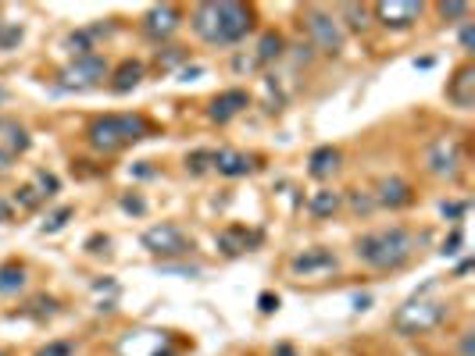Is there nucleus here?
<instances>
[{"mask_svg":"<svg viewBox=\"0 0 475 356\" xmlns=\"http://www.w3.org/2000/svg\"><path fill=\"white\" fill-rule=\"evenodd\" d=\"M147 132H150V122L143 114H104V118H93L90 122L86 143L97 153H118V150L140 143Z\"/></svg>","mask_w":475,"mask_h":356,"instance_id":"7ed1b4c3","label":"nucleus"},{"mask_svg":"<svg viewBox=\"0 0 475 356\" xmlns=\"http://www.w3.org/2000/svg\"><path fill=\"white\" fill-rule=\"evenodd\" d=\"M340 207H343V193H336V189H318V193H311V200H308V210H311L315 217H333Z\"/></svg>","mask_w":475,"mask_h":356,"instance_id":"6ab92c4d","label":"nucleus"},{"mask_svg":"<svg viewBox=\"0 0 475 356\" xmlns=\"http://www.w3.org/2000/svg\"><path fill=\"white\" fill-rule=\"evenodd\" d=\"M372 15L386 29H411L425 15V4H414V0H382V4H372Z\"/></svg>","mask_w":475,"mask_h":356,"instance_id":"1a4fd4ad","label":"nucleus"},{"mask_svg":"<svg viewBox=\"0 0 475 356\" xmlns=\"http://www.w3.org/2000/svg\"><path fill=\"white\" fill-rule=\"evenodd\" d=\"M207 161H211V153H207V150H197L193 157H186V168H189L193 175H200V171H207Z\"/></svg>","mask_w":475,"mask_h":356,"instance_id":"c756f323","label":"nucleus"},{"mask_svg":"<svg viewBox=\"0 0 475 356\" xmlns=\"http://www.w3.org/2000/svg\"><path fill=\"white\" fill-rule=\"evenodd\" d=\"M140 82H143V65L132 61V58L122 61V65L111 72V90H115V93H129V90H136Z\"/></svg>","mask_w":475,"mask_h":356,"instance_id":"a211bd4d","label":"nucleus"},{"mask_svg":"<svg viewBox=\"0 0 475 356\" xmlns=\"http://www.w3.org/2000/svg\"><path fill=\"white\" fill-rule=\"evenodd\" d=\"M193 33L211 43V47H229L240 43L254 29V8L240 4V0H214V4H197L189 11Z\"/></svg>","mask_w":475,"mask_h":356,"instance_id":"f257e3e1","label":"nucleus"},{"mask_svg":"<svg viewBox=\"0 0 475 356\" xmlns=\"http://www.w3.org/2000/svg\"><path fill=\"white\" fill-rule=\"evenodd\" d=\"M211 168L218 175H225V178H244V175L254 171V161L247 153H240V150H214L211 153Z\"/></svg>","mask_w":475,"mask_h":356,"instance_id":"4468645a","label":"nucleus"},{"mask_svg":"<svg viewBox=\"0 0 475 356\" xmlns=\"http://www.w3.org/2000/svg\"><path fill=\"white\" fill-rule=\"evenodd\" d=\"M272 356H301V352H297V349H293L290 342H279V345L272 349Z\"/></svg>","mask_w":475,"mask_h":356,"instance_id":"c9c22d12","label":"nucleus"},{"mask_svg":"<svg viewBox=\"0 0 475 356\" xmlns=\"http://www.w3.org/2000/svg\"><path fill=\"white\" fill-rule=\"evenodd\" d=\"M11 164V153H4V150H0V168H8Z\"/></svg>","mask_w":475,"mask_h":356,"instance_id":"ea45409f","label":"nucleus"},{"mask_svg":"<svg viewBox=\"0 0 475 356\" xmlns=\"http://www.w3.org/2000/svg\"><path fill=\"white\" fill-rule=\"evenodd\" d=\"M350 210L354 214H372L375 210V200H372V193H350Z\"/></svg>","mask_w":475,"mask_h":356,"instance_id":"393cba45","label":"nucleus"},{"mask_svg":"<svg viewBox=\"0 0 475 356\" xmlns=\"http://www.w3.org/2000/svg\"><path fill=\"white\" fill-rule=\"evenodd\" d=\"M0 356H8V352H0Z\"/></svg>","mask_w":475,"mask_h":356,"instance_id":"a19ab883","label":"nucleus"},{"mask_svg":"<svg viewBox=\"0 0 475 356\" xmlns=\"http://www.w3.org/2000/svg\"><path fill=\"white\" fill-rule=\"evenodd\" d=\"M283 50H286L283 33H265V36H261V43H258V61H261V65L279 61V58H283Z\"/></svg>","mask_w":475,"mask_h":356,"instance_id":"412c9836","label":"nucleus"},{"mask_svg":"<svg viewBox=\"0 0 475 356\" xmlns=\"http://www.w3.org/2000/svg\"><path fill=\"white\" fill-rule=\"evenodd\" d=\"M457 246H461V232H454V235H450V242H443V249H439V253H443V257H454V253H457Z\"/></svg>","mask_w":475,"mask_h":356,"instance_id":"f704fd0d","label":"nucleus"},{"mask_svg":"<svg viewBox=\"0 0 475 356\" xmlns=\"http://www.w3.org/2000/svg\"><path fill=\"white\" fill-rule=\"evenodd\" d=\"M461 47L471 54V47H475V29H471V22H464V29H461Z\"/></svg>","mask_w":475,"mask_h":356,"instance_id":"2f4dec72","label":"nucleus"},{"mask_svg":"<svg viewBox=\"0 0 475 356\" xmlns=\"http://www.w3.org/2000/svg\"><path fill=\"white\" fill-rule=\"evenodd\" d=\"M15 200H19V203H22V207H26V210H36V207H40V203H43V196H40V193H36V189H33V185H22V189H19V196H15Z\"/></svg>","mask_w":475,"mask_h":356,"instance_id":"bb28decb","label":"nucleus"},{"mask_svg":"<svg viewBox=\"0 0 475 356\" xmlns=\"http://www.w3.org/2000/svg\"><path fill=\"white\" fill-rule=\"evenodd\" d=\"M343 18H350V22H347L350 29H368L372 8H368V4H347V8H343ZM343 18H340V22H343Z\"/></svg>","mask_w":475,"mask_h":356,"instance_id":"4be33fe9","label":"nucleus"},{"mask_svg":"<svg viewBox=\"0 0 475 356\" xmlns=\"http://www.w3.org/2000/svg\"><path fill=\"white\" fill-rule=\"evenodd\" d=\"M0 132H8V146L11 150H29V136H26V129L22 125H15V122H0Z\"/></svg>","mask_w":475,"mask_h":356,"instance_id":"5701e85b","label":"nucleus"},{"mask_svg":"<svg viewBox=\"0 0 475 356\" xmlns=\"http://www.w3.org/2000/svg\"><path fill=\"white\" fill-rule=\"evenodd\" d=\"M143 246L157 257H186L193 249V242L186 239V232L179 225H154L143 232Z\"/></svg>","mask_w":475,"mask_h":356,"instance_id":"6e6552de","label":"nucleus"},{"mask_svg":"<svg viewBox=\"0 0 475 356\" xmlns=\"http://www.w3.org/2000/svg\"><path fill=\"white\" fill-rule=\"evenodd\" d=\"M261 242V235L258 232H247V228H225L221 235H218V249L225 253V257H240V253H247L251 246H258Z\"/></svg>","mask_w":475,"mask_h":356,"instance_id":"dca6fc26","label":"nucleus"},{"mask_svg":"<svg viewBox=\"0 0 475 356\" xmlns=\"http://www.w3.org/2000/svg\"><path fill=\"white\" fill-rule=\"evenodd\" d=\"M290 267L297 271V274H315V271H333L336 267V253L333 249H304V253H297L293 260H290Z\"/></svg>","mask_w":475,"mask_h":356,"instance_id":"2eb2a0df","label":"nucleus"},{"mask_svg":"<svg viewBox=\"0 0 475 356\" xmlns=\"http://www.w3.org/2000/svg\"><path fill=\"white\" fill-rule=\"evenodd\" d=\"M436 11H439L443 22H447V18H468V4H439Z\"/></svg>","mask_w":475,"mask_h":356,"instance_id":"c85d7f7f","label":"nucleus"},{"mask_svg":"<svg viewBox=\"0 0 475 356\" xmlns=\"http://www.w3.org/2000/svg\"><path fill=\"white\" fill-rule=\"evenodd\" d=\"M464 164V146L457 136H436L425 150V171L436 178H454Z\"/></svg>","mask_w":475,"mask_h":356,"instance_id":"423d86ee","label":"nucleus"},{"mask_svg":"<svg viewBox=\"0 0 475 356\" xmlns=\"http://www.w3.org/2000/svg\"><path fill=\"white\" fill-rule=\"evenodd\" d=\"M108 79V61L100 54H86V58H75L65 72H61V86L65 90H90V86H100Z\"/></svg>","mask_w":475,"mask_h":356,"instance_id":"0eeeda50","label":"nucleus"},{"mask_svg":"<svg viewBox=\"0 0 475 356\" xmlns=\"http://www.w3.org/2000/svg\"><path fill=\"white\" fill-rule=\"evenodd\" d=\"M251 107V97H247V90H225V93H218L214 100H211V107H207V118L211 122H218V125H225V122H232L240 111H247Z\"/></svg>","mask_w":475,"mask_h":356,"instance_id":"f8f14e48","label":"nucleus"},{"mask_svg":"<svg viewBox=\"0 0 475 356\" xmlns=\"http://www.w3.org/2000/svg\"><path fill=\"white\" fill-rule=\"evenodd\" d=\"M461 356H471V331H464L461 338Z\"/></svg>","mask_w":475,"mask_h":356,"instance_id":"58836bf2","label":"nucleus"},{"mask_svg":"<svg viewBox=\"0 0 475 356\" xmlns=\"http://www.w3.org/2000/svg\"><path fill=\"white\" fill-rule=\"evenodd\" d=\"M26 288V267L8 260L0 264V296H11V292H22Z\"/></svg>","mask_w":475,"mask_h":356,"instance_id":"aec40b11","label":"nucleus"},{"mask_svg":"<svg viewBox=\"0 0 475 356\" xmlns=\"http://www.w3.org/2000/svg\"><path fill=\"white\" fill-rule=\"evenodd\" d=\"M304 29H308L311 43H315L322 54H333V58H336V54L343 50V43H347V33H343L340 18L329 15V11H322V8H308V11H304Z\"/></svg>","mask_w":475,"mask_h":356,"instance_id":"20e7f679","label":"nucleus"},{"mask_svg":"<svg viewBox=\"0 0 475 356\" xmlns=\"http://www.w3.org/2000/svg\"><path fill=\"white\" fill-rule=\"evenodd\" d=\"M447 100L454 107H461V111H468L475 104V68L471 65H461L454 72V79L447 82Z\"/></svg>","mask_w":475,"mask_h":356,"instance_id":"ddd939ff","label":"nucleus"},{"mask_svg":"<svg viewBox=\"0 0 475 356\" xmlns=\"http://www.w3.org/2000/svg\"><path fill=\"white\" fill-rule=\"evenodd\" d=\"M443 214L447 217H461L464 214V203H443Z\"/></svg>","mask_w":475,"mask_h":356,"instance_id":"e433bc0d","label":"nucleus"},{"mask_svg":"<svg viewBox=\"0 0 475 356\" xmlns=\"http://www.w3.org/2000/svg\"><path fill=\"white\" fill-rule=\"evenodd\" d=\"M179 26H182V11L175 4H161V8H150L143 15V33L150 40H168Z\"/></svg>","mask_w":475,"mask_h":356,"instance_id":"9d476101","label":"nucleus"},{"mask_svg":"<svg viewBox=\"0 0 475 356\" xmlns=\"http://www.w3.org/2000/svg\"><path fill=\"white\" fill-rule=\"evenodd\" d=\"M122 207L132 210V214H143V210H147V203H143L140 196H122Z\"/></svg>","mask_w":475,"mask_h":356,"instance_id":"473e14b6","label":"nucleus"},{"mask_svg":"<svg viewBox=\"0 0 475 356\" xmlns=\"http://www.w3.org/2000/svg\"><path fill=\"white\" fill-rule=\"evenodd\" d=\"M11 214H15V210H11V203H8L4 196H0V221H11Z\"/></svg>","mask_w":475,"mask_h":356,"instance_id":"4c0bfd02","label":"nucleus"},{"mask_svg":"<svg viewBox=\"0 0 475 356\" xmlns=\"http://www.w3.org/2000/svg\"><path fill=\"white\" fill-rule=\"evenodd\" d=\"M258 306H261V313H272V310H279V299H276L272 292H261V299H258Z\"/></svg>","mask_w":475,"mask_h":356,"instance_id":"72a5a7b5","label":"nucleus"},{"mask_svg":"<svg viewBox=\"0 0 475 356\" xmlns=\"http://www.w3.org/2000/svg\"><path fill=\"white\" fill-rule=\"evenodd\" d=\"M340 150L336 146H318L311 157H308V175L311 178H329V175H336L340 171Z\"/></svg>","mask_w":475,"mask_h":356,"instance_id":"f3484780","label":"nucleus"},{"mask_svg":"<svg viewBox=\"0 0 475 356\" xmlns=\"http://www.w3.org/2000/svg\"><path fill=\"white\" fill-rule=\"evenodd\" d=\"M72 214H75L72 207H61L58 214H51V217L43 221V232H61V228L68 225V217H72Z\"/></svg>","mask_w":475,"mask_h":356,"instance_id":"a878e982","label":"nucleus"},{"mask_svg":"<svg viewBox=\"0 0 475 356\" xmlns=\"http://www.w3.org/2000/svg\"><path fill=\"white\" fill-rule=\"evenodd\" d=\"M372 200H375V207L400 210V207H411V203H414V189H411V182H404V178L390 175V178H382V182L375 185Z\"/></svg>","mask_w":475,"mask_h":356,"instance_id":"9b49d317","label":"nucleus"},{"mask_svg":"<svg viewBox=\"0 0 475 356\" xmlns=\"http://www.w3.org/2000/svg\"><path fill=\"white\" fill-rule=\"evenodd\" d=\"M443 317H447V306H443V303H436V299H411L407 306L397 310L393 324H397L400 335H425V331H432Z\"/></svg>","mask_w":475,"mask_h":356,"instance_id":"39448f33","label":"nucleus"},{"mask_svg":"<svg viewBox=\"0 0 475 356\" xmlns=\"http://www.w3.org/2000/svg\"><path fill=\"white\" fill-rule=\"evenodd\" d=\"M418 246H425V235L422 232H411L404 225H393V228H379V232L361 235L354 242V253L372 271H400L418 253Z\"/></svg>","mask_w":475,"mask_h":356,"instance_id":"f03ea898","label":"nucleus"},{"mask_svg":"<svg viewBox=\"0 0 475 356\" xmlns=\"http://www.w3.org/2000/svg\"><path fill=\"white\" fill-rule=\"evenodd\" d=\"M19 40H22V29H19V26H4V22H0V50L15 47Z\"/></svg>","mask_w":475,"mask_h":356,"instance_id":"cd10ccee","label":"nucleus"},{"mask_svg":"<svg viewBox=\"0 0 475 356\" xmlns=\"http://www.w3.org/2000/svg\"><path fill=\"white\" fill-rule=\"evenodd\" d=\"M43 200H51L54 193H58V178L54 175H47V171H36V185H33Z\"/></svg>","mask_w":475,"mask_h":356,"instance_id":"b1692460","label":"nucleus"},{"mask_svg":"<svg viewBox=\"0 0 475 356\" xmlns=\"http://www.w3.org/2000/svg\"><path fill=\"white\" fill-rule=\"evenodd\" d=\"M72 349H75L72 342H51V345H43L36 356H72Z\"/></svg>","mask_w":475,"mask_h":356,"instance_id":"7c9ffc66","label":"nucleus"}]
</instances>
